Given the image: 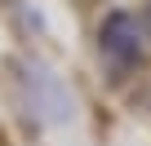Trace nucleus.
Returning a JSON list of instances; mask_svg holds the SVG:
<instances>
[{"instance_id":"1","label":"nucleus","mask_w":151,"mask_h":146,"mask_svg":"<svg viewBox=\"0 0 151 146\" xmlns=\"http://www.w3.org/2000/svg\"><path fill=\"white\" fill-rule=\"evenodd\" d=\"M142 44H147V36H142V22L133 14L111 9L102 18V27H98V53H102V62L111 71H133L142 62Z\"/></svg>"},{"instance_id":"2","label":"nucleus","mask_w":151,"mask_h":146,"mask_svg":"<svg viewBox=\"0 0 151 146\" xmlns=\"http://www.w3.org/2000/svg\"><path fill=\"white\" fill-rule=\"evenodd\" d=\"M27 84H31V93H36V106H40L49 120H71V98H67V89H62V80L53 75V71L27 66Z\"/></svg>"},{"instance_id":"3","label":"nucleus","mask_w":151,"mask_h":146,"mask_svg":"<svg viewBox=\"0 0 151 146\" xmlns=\"http://www.w3.org/2000/svg\"><path fill=\"white\" fill-rule=\"evenodd\" d=\"M142 36H147V40H151V5H147V9H142Z\"/></svg>"}]
</instances>
